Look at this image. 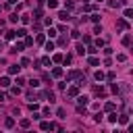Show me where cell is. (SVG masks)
Returning <instances> with one entry per match:
<instances>
[{"label":"cell","mask_w":133,"mask_h":133,"mask_svg":"<svg viewBox=\"0 0 133 133\" xmlns=\"http://www.w3.org/2000/svg\"><path fill=\"white\" fill-rule=\"evenodd\" d=\"M46 4H48L50 8H56V6H58V0H46Z\"/></svg>","instance_id":"32"},{"label":"cell","mask_w":133,"mask_h":133,"mask_svg":"<svg viewBox=\"0 0 133 133\" xmlns=\"http://www.w3.org/2000/svg\"><path fill=\"white\" fill-rule=\"evenodd\" d=\"M87 52H89V54H96V52H98V46H89Z\"/></svg>","instance_id":"43"},{"label":"cell","mask_w":133,"mask_h":133,"mask_svg":"<svg viewBox=\"0 0 133 133\" xmlns=\"http://www.w3.org/2000/svg\"><path fill=\"white\" fill-rule=\"evenodd\" d=\"M94 77H96L98 81H102V79H106V75H104L102 71H96V75H94Z\"/></svg>","instance_id":"31"},{"label":"cell","mask_w":133,"mask_h":133,"mask_svg":"<svg viewBox=\"0 0 133 133\" xmlns=\"http://www.w3.org/2000/svg\"><path fill=\"white\" fill-rule=\"evenodd\" d=\"M35 42H37V44H44V42H46V35H44V33H37Z\"/></svg>","instance_id":"27"},{"label":"cell","mask_w":133,"mask_h":133,"mask_svg":"<svg viewBox=\"0 0 133 133\" xmlns=\"http://www.w3.org/2000/svg\"><path fill=\"white\" fill-rule=\"evenodd\" d=\"M118 123H121V125H127V123H129V116H127V114H118Z\"/></svg>","instance_id":"21"},{"label":"cell","mask_w":133,"mask_h":133,"mask_svg":"<svg viewBox=\"0 0 133 133\" xmlns=\"http://www.w3.org/2000/svg\"><path fill=\"white\" fill-rule=\"evenodd\" d=\"M131 52H133V46H131Z\"/></svg>","instance_id":"54"},{"label":"cell","mask_w":133,"mask_h":133,"mask_svg":"<svg viewBox=\"0 0 133 133\" xmlns=\"http://www.w3.org/2000/svg\"><path fill=\"white\" fill-rule=\"evenodd\" d=\"M123 46H131V35H125L123 37Z\"/></svg>","instance_id":"33"},{"label":"cell","mask_w":133,"mask_h":133,"mask_svg":"<svg viewBox=\"0 0 133 133\" xmlns=\"http://www.w3.org/2000/svg\"><path fill=\"white\" fill-rule=\"evenodd\" d=\"M89 19H91V21H94V23H100V15H98V12H94V15H91V17H89Z\"/></svg>","instance_id":"36"},{"label":"cell","mask_w":133,"mask_h":133,"mask_svg":"<svg viewBox=\"0 0 133 133\" xmlns=\"http://www.w3.org/2000/svg\"><path fill=\"white\" fill-rule=\"evenodd\" d=\"M98 2H102V0H98Z\"/></svg>","instance_id":"55"},{"label":"cell","mask_w":133,"mask_h":133,"mask_svg":"<svg viewBox=\"0 0 133 133\" xmlns=\"http://www.w3.org/2000/svg\"><path fill=\"white\" fill-rule=\"evenodd\" d=\"M64 6H66V8H73V6H75V2H73V0H66V2H64Z\"/></svg>","instance_id":"46"},{"label":"cell","mask_w":133,"mask_h":133,"mask_svg":"<svg viewBox=\"0 0 133 133\" xmlns=\"http://www.w3.org/2000/svg\"><path fill=\"white\" fill-rule=\"evenodd\" d=\"M94 94H96V96H100V98H104V96H106V87H102V85H98V87L94 89Z\"/></svg>","instance_id":"7"},{"label":"cell","mask_w":133,"mask_h":133,"mask_svg":"<svg viewBox=\"0 0 133 133\" xmlns=\"http://www.w3.org/2000/svg\"><path fill=\"white\" fill-rule=\"evenodd\" d=\"M116 60H118V62H125V60H127V54H118Z\"/></svg>","instance_id":"44"},{"label":"cell","mask_w":133,"mask_h":133,"mask_svg":"<svg viewBox=\"0 0 133 133\" xmlns=\"http://www.w3.org/2000/svg\"><path fill=\"white\" fill-rule=\"evenodd\" d=\"M108 121H110V123H116V121H118V114H116L114 110H112V112H108Z\"/></svg>","instance_id":"15"},{"label":"cell","mask_w":133,"mask_h":133,"mask_svg":"<svg viewBox=\"0 0 133 133\" xmlns=\"http://www.w3.org/2000/svg\"><path fill=\"white\" fill-rule=\"evenodd\" d=\"M125 17H127V19H133V8H127V10H125Z\"/></svg>","instance_id":"41"},{"label":"cell","mask_w":133,"mask_h":133,"mask_svg":"<svg viewBox=\"0 0 133 133\" xmlns=\"http://www.w3.org/2000/svg\"><path fill=\"white\" fill-rule=\"evenodd\" d=\"M4 98H6V96H4V91L0 89V100H4Z\"/></svg>","instance_id":"53"},{"label":"cell","mask_w":133,"mask_h":133,"mask_svg":"<svg viewBox=\"0 0 133 133\" xmlns=\"http://www.w3.org/2000/svg\"><path fill=\"white\" fill-rule=\"evenodd\" d=\"M114 77H116V75H114V73H112V71H110V73H108V75H106V79H108V81H114Z\"/></svg>","instance_id":"50"},{"label":"cell","mask_w":133,"mask_h":133,"mask_svg":"<svg viewBox=\"0 0 133 133\" xmlns=\"http://www.w3.org/2000/svg\"><path fill=\"white\" fill-rule=\"evenodd\" d=\"M19 94H21V87H19V85L10 87V96H19Z\"/></svg>","instance_id":"24"},{"label":"cell","mask_w":133,"mask_h":133,"mask_svg":"<svg viewBox=\"0 0 133 133\" xmlns=\"http://www.w3.org/2000/svg\"><path fill=\"white\" fill-rule=\"evenodd\" d=\"M116 27H118V29H129V23L121 17V19H116Z\"/></svg>","instance_id":"3"},{"label":"cell","mask_w":133,"mask_h":133,"mask_svg":"<svg viewBox=\"0 0 133 133\" xmlns=\"http://www.w3.org/2000/svg\"><path fill=\"white\" fill-rule=\"evenodd\" d=\"M87 102H89V98H87V96H77V104H79V106H85Z\"/></svg>","instance_id":"10"},{"label":"cell","mask_w":133,"mask_h":133,"mask_svg":"<svg viewBox=\"0 0 133 133\" xmlns=\"http://www.w3.org/2000/svg\"><path fill=\"white\" fill-rule=\"evenodd\" d=\"M33 44V37H29V35H25V46H31Z\"/></svg>","instance_id":"42"},{"label":"cell","mask_w":133,"mask_h":133,"mask_svg":"<svg viewBox=\"0 0 133 133\" xmlns=\"http://www.w3.org/2000/svg\"><path fill=\"white\" fill-rule=\"evenodd\" d=\"M56 114H58L60 118H64V116H66V110H64V108H58V110H56Z\"/></svg>","instance_id":"35"},{"label":"cell","mask_w":133,"mask_h":133,"mask_svg":"<svg viewBox=\"0 0 133 133\" xmlns=\"http://www.w3.org/2000/svg\"><path fill=\"white\" fill-rule=\"evenodd\" d=\"M19 125H21L23 129H29V125H31V118H21V121H19Z\"/></svg>","instance_id":"13"},{"label":"cell","mask_w":133,"mask_h":133,"mask_svg":"<svg viewBox=\"0 0 133 133\" xmlns=\"http://www.w3.org/2000/svg\"><path fill=\"white\" fill-rule=\"evenodd\" d=\"M29 108H31V112H35V110L39 108V104H37V102H31V104H29Z\"/></svg>","instance_id":"40"},{"label":"cell","mask_w":133,"mask_h":133,"mask_svg":"<svg viewBox=\"0 0 133 133\" xmlns=\"http://www.w3.org/2000/svg\"><path fill=\"white\" fill-rule=\"evenodd\" d=\"M71 37H75V39H79V37H81V33H79L77 29H73V31H71Z\"/></svg>","instance_id":"37"},{"label":"cell","mask_w":133,"mask_h":133,"mask_svg":"<svg viewBox=\"0 0 133 133\" xmlns=\"http://www.w3.org/2000/svg\"><path fill=\"white\" fill-rule=\"evenodd\" d=\"M29 64H31V60H29L27 56H23V58H21V66H29Z\"/></svg>","instance_id":"30"},{"label":"cell","mask_w":133,"mask_h":133,"mask_svg":"<svg viewBox=\"0 0 133 133\" xmlns=\"http://www.w3.org/2000/svg\"><path fill=\"white\" fill-rule=\"evenodd\" d=\"M4 127H6V129H12V127H15V118H10V116H8V118L4 121Z\"/></svg>","instance_id":"16"},{"label":"cell","mask_w":133,"mask_h":133,"mask_svg":"<svg viewBox=\"0 0 133 133\" xmlns=\"http://www.w3.org/2000/svg\"><path fill=\"white\" fill-rule=\"evenodd\" d=\"M19 71H21L19 64H10V66H8V73H10V75H19Z\"/></svg>","instance_id":"9"},{"label":"cell","mask_w":133,"mask_h":133,"mask_svg":"<svg viewBox=\"0 0 133 133\" xmlns=\"http://www.w3.org/2000/svg\"><path fill=\"white\" fill-rule=\"evenodd\" d=\"M102 118H104V116H102V112H98V114H96V116H94V121H96V123H100V121H102Z\"/></svg>","instance_id":"51"},{"label":"cell","mask_w":133,"mask_h":133,"mask_svg":"<svg viewBox=\"0 0 133 133\" xmlns=\"http://www.w3.org/2000/svg\"><path fill=\"white\" fill-rule=\"evenodd\" d=\"M56 33H58V29H52V27H50V31H48V35H50V37H54Z\"/></svg>","instance_id":"47"},{"label":"cell","mask_w":133,"mask_h":133,"mask_svg":"<svg viewBox=\"0 0 133 133\" xmlns=\"http://www.w3.org/2000/svg\"><path fill=\"white\" fill-rule=\"evenodd\" d=\"M79 77H81V73H79V71H71V73L66 75V81H73V79H79Z\"/></svg>","instance_id":"6"},{"label":"cell","mask_w":133,"mask_h":133,"mask_svg":"<svg viewBox=\"0 0 133 133\" xmlns=\"http://www.w3.org/2000/svg\"><path fill=\"white\" fill-rule=\"evenodd\" d=\"M83 44H87V46H89V44H91V37H89V35H83Z\"/></svg>","instance_id":"48"},{"label":"cell","mask_w":133,"mask_h":133,"mask_svg":"<svg viewBox=\"0 0 133 133\" xmlns=\"http://www.w3.org/2000/svg\"><path fill=\"white\" fill-rule=\"evenodd\" d=\"M66 42H69L66 35H60V37H58V46H66Z\"/></svg>","instance_id":"23"},{"label":"cell","mask_w":133,"mask_h":133,"mask_svg":"<svg viewBox=\"0 0 133 133\" xmlns=\"http://www.w3.org/2000/svg\"><path fill=\"white\" fill-rule=\"evenodd\" d=\"M58 19H62V21H71V15H69V10H60V12H58Z\"/></svg>","instance_id":"8"},{"label":"cell","mask_w":133,"mask_h":133,"mask_svg":"<svg viewBox=\"0 0 133 133\" xmlns=\"http://www.w3.org/2000/svg\"><path fill=\"white\" fill-rule=\"evenodd\" d=\"M110 89H112L114 94H118V91H121V85H116V83H112V85H110Z\"/></svg>","instance_id":"39"},{"label":"cell","mask_w":133,"mask_h":133,"mask_svg":"<svg viewBox=\"0 0 133 133\" xmlns=\"http://www.w3.org/2000/svg\"><path fill=\"white\" fill-rule=\"evenodd\" d=\"M75 50H77V54H81V56L85 54V48H83V44H77V48H75Z\"/></svg>","instance_id":"28"},{"label":"cell","mask_w":133,"mask_h":133,"mask_svg":"<svg viewBox=\"0 0 133 133\" xmlns=\"http://www.w3.org/2000/svg\"><path fill=\"white\" fill-rule=\"evenodd\" d=\"M29 21H31L29 15H21V23H23V25H29Z\"/></svg>","instance_id":"25"},{"label":"cell","mask_w":133,"mask_h":133,"mask_svg":"<svg viewBox=\"0 0 133 133\" xmlns=\"http://www.w3.org/2000/svg\"><path fill=\"white\" fill-rule=\"evenodd\" d=\"M23 50H25V44H23V42H17V44L10 48V52H23Z\"/></svg>","instance_id":"4"},{"label":"cell","mask_w":133,"mask_h":133,"mask_svg":"<svg viewBox=\"0 0 133 133\" xmlns=\"http://www.w3.org/2000/svg\"><path fill=\"white\" fill-rule=\"evenodd\" d=\"M42 15H44V10H42V8L37 6V8L33 10V19H35V21H39V19H42Z\"/></svg>","instance_id":"11"},{"label":"cell","mask_w":133,"mask_h":133,"mask_svg":"<svg viewBox=\"0 0 133 133\" xmlns=\"http://www.w3.org/2000/svg\"><path fill=\"white\" fill-rule=\"evenodd\" d=\"M8 85H10V79L8 77H2L0 79V87H8Z\"/></svg>","instance_id":"20"},{"label":"cell","mask_w":133,"mask_h":133,"mask_svg":"<svg viewBox=\"0 0 133 133\" xmlns=\"http://www.w3.org/2000/svg\"><path fill=\"white\" fill-rule=\"evenodd\" d=\"M62 58H64L62 54H54V56H52V62H62Z\"/></svg>","instance_id":"29"},{"label":"cell","mask_w":133,"mask_h":133,"mask_svg":"<svg viewBox=\"0 0 133 133\" xmlns=\"http://www.w3.org/2000/svg\"><path fill=\"white\" fill-rule=\"evenodd\" d=\"M108 6H110V8H118V6H121V0H110Z\"/></svg>","instance_id":"22"},{"label":"cell","mask_w":133,"mask_h":133,"mask_svg":"<svg viewBox=\"0 0 133 133\" xmlns=\"http://www.w3.org/2000/svg\"><path fill=\"white\" fill-rule=\"evenodd\" d=\"M94 33H98V35H100V33H102V27H100V25H96V27H94Z\"/></svg>","instance_id":"52"},{"label":"cell","mask_w":133,"mask_h":133,"mask_svg":"<svg viewBox=\"0 0 133 133\" xmlns=\"http://www.w3.org/2000/svg\"><path fill=\"white\" fill-rule=\"evenodd\" d=\"M46 50L52 52V50H54V42H46Z\"/></svg>","instance_id":"38"},{"label":"cell","mask_w":133,"mask_h":133,"mask_svg":"<svg viewBox=\"0 0 133 133\" xmlns=\"http://www.w3.org/2000/svg\"><path fill=\"white\" fill-rule=\"evenodd\" d=\"M66 96H69V98H77V96H79V85H71V87L66 89Z\"/></svg>","instance_id":"2"},{"label":"cell","mask_w":133,"mask_h":133,"mask_svg":"<svg viewBox=\"0 0 133 133\" xmlns=\"http://www.w3.org/2000/svg\"><path fill=\"white\" fill-rule=\"evenodd\" d=\"M114 108H116V104H114V102H106V104H104V110H106V112H112Z\"/></svg>","instance_id":"12"},{"label":"cell","mask_w":133,"mask_h":133,"mask_svg":"<svg viewBox=\"0 0 133 133\" xmlns=\"http://www.w3.org/2000/svg\"><path fill=\"white\" fill-rule=\"evenodd\" d=\"M62 62H64V64H71V62H73V56H71V54H66V56L62 58Z\"/></svg>","instance_id":"34"},{"label":"cell","mask_w":133,"mask_h":133,"mask_svg":"<svg viewBox=\"0 0 133 133\" xmlns=\"http://www.w3.org/2000/svg\"><path fill=\"white\" fill-rule=\"evenodd\" d=\"M29 85H31V87H39V81H37V79H31Z\"/></svg>","instance_id":"45"},{"label":"cell","mask_w":133,"mask_h":133,"mask_svg":"<svg viewBox=\"0 0 133 133\" xmlns=\"http://www.w3.org/2000/svg\"><path fill=\"white\" fill-rule=\"evenodd\" d=\"M39 129H42V131H50V129H60V127H58L56 123H48V121H42V123H39Z\"/></svg>","instance_id":"1"},{"label":"cell","mask_w":133,"mask_h":133,"mask_svg":"<svg viewBox=\"0 0 133 133\" xmlns=\"http://www.w3.org/2000/svg\"><path fill=\"white\" fill-rule=\"evenodd\" d=\"M25 35H27V29H23V27L17 29V37H25Z\"/></svg>","instance_id":"26"},{"label":"cell","mask_w":133,"mask_h":133,"mask_svg":"<svg viewBox=\"0 0 133 133\" xmlns=\"http://www.w3.org/2000/svg\"><path fill=\"white\" fill-rule=\"evenodd\" d=\"M4 37L10 42V39H15V37H17V31H6V33H4Z\"/></svg>","instance_id":"17"},{"label":"cell","mask_w":133,"mask_h":133,"mask_svg":"<svg viewBox=\"0 0 133 133\" xmlns=\"http://www.w3.org/2000/svg\"><path fill=\"white\" fill-rule=\"evenodd\" d=\"M42 64H44V66H52V58H50V56H44V58H42Z\"/></svg>","instance_id":"18"},{"label":"cell","mask_w":133,"mask_h":133,"mask_svg":"<svg viewBox=\"0 0 133 133\" xmlns=\"http://www.w3.org/2000/svg\"><path fill=\"white\" fill-rule=\"evenodd\" d=\"M52 77H62V69L60 66H54L52 69Z\"/></svg>","instance_id":"14"},{"label":"cell","mask_w":133,"mask_h":133,"mask_svg":"<svg viewBox=\"0 0 133 133\" xmlns=\"http://www.w3.org/2000/svg\"><path fill=\"white\" fill-rule=\"evenodd\" d=\"M104 44H106V39H96V46H98V48H102Z\"/></svg>","instance_id":"49"},{"label":"cell","mask_w":133,"mask_h":133,"mask_svg":"<svg viewBox=\"0 0 133 133\" xmlns=\"http://www.w3.org/2000/svg\"><path fill=\"white\" fill-rule=\"evenodd\" d=\"M87 62H89L91 66H98V64H100V60H98L96 56H89V58H87Z\"/></svg>","instance_id":"19"},{"label":"cell","mask_w":133,"mask_h":133,"mask_svg":"<svg viewBox=\"0 0 133 133\" xmlns=\"http://www.w3.org/2000/svg\"><path fill=\"white\" fill-rule=\"evenodd\" d=\"M39 98H46V100H50V102H54V94H52L50 89H46V91H42V94H39Z\"/></svg>","instance_id":"5"}]
</instances>
